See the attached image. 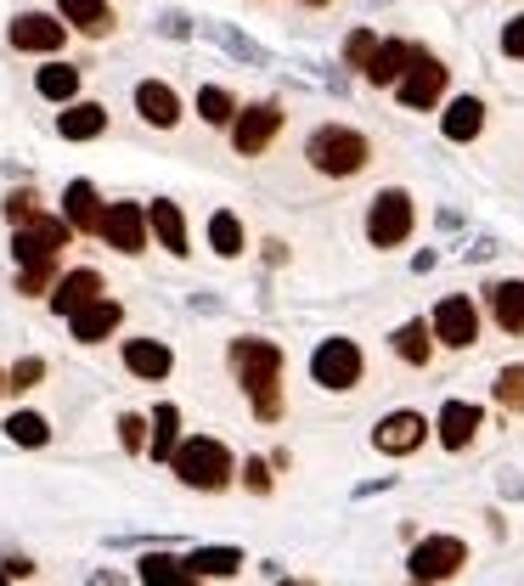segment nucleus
Segmentation results:
<instances>
[{"mask_svg":"<svg viewBox=\"0 0 524 586\" xmlns=\"http://www.w3.org/2000/svg\"><path fill=\"white\" fill-rule=\"evenodd\" d=\"M62 40H69V23H57V17H46V12L12 17V46H17V51H62Z\"/></svg>","mask_w":524,"mask_h":586,"instance_id":"obj_13","label":"nucleus"},{"mask_svg":"<svg viewBox=\"0 0 524 586\" xmlns=\"http://www.w3.org/2000/svg\"><path fill=\"white\" fill-rule=\"evenodd\" d=\"M232 367H237V383H243L254 417L277 423L282 417V350L271 339H237L232 344Z\"/></svg>","mask_w":524,"mask_h":586,"instance_id":"obj_1","label":"nucleus"},{"mask_svg":"<svg viewBox=\"0 0 524 586\" xmlns=\"http://www.w3.org/2000/svg\"><path fill=\"white\" fill-rule=\"evenodd\" d=\"M147 225H153V237L170 248V254H192L186 248V220H181V204H170V198H158L153 209H147Z\"/></svg>","mask_w":524,"mask_h":586,"instance_id":"obj_22","label":"nucleus"},{"mask_svg":"<svg viewBox=\"0 0 524 586\" xmlns=\"http://www.w3.org/2000/svg\"><path fill=\"white\" fill-rule=\"evenodd\" d=\"M119 440H124L130 451H142V445H147V417H136V412H124V417H119Z\"/></svg>","mask_w":524,"mask_h":586,"instance_id":"obj_38","label":"nucleus"},{"mask_svg":"<svg viewBox=\"0 0 524 586\" xmlns=\"http://www.w3.org/2000/svg\"><path fill=\"white\" fill-rule=\"evenodd\" d=\"M373 51H378V35H373V28H355V35L344 40V62H350V69H367Z\"/></svg>","mask_w":524,"mask_h":586,"instance_id":"obj_35","label":"nucleus"},{"mask_svg":"<svg viewBox=\"0 0 524 586\" xmlns=\"http://www.w3.org/2000/svg\"><path fill=\"white\" fill-rule=\"evenodd\" d=\"M124 367L153 383V378H170L175 355H170V344H158V339H130V344H124Z\"/></svg>","mask_w":524,"mask_h":586,"instance_id":"obj_18","label":"nucleus"},{"mask_svg":"<svg viewBox=\"0 0 524 586\" xmlns=\"http://www.w3.org/2000/svg\"><path fill=\"white\" fill-rule=\"evenodd\" d=\"M412 51H417V46H406V40H378V51H373V62H367V80H373V85H395V80L406 74Z\"/></svg>","mask_w":524,"mask_h":586,"instance_id":"obj_24","label":"nucleus"},{"mask_svg":"<svg viewBox=\"0 0 524 586\" xmlns=\"http://www.w3.org/2000/svg\"><path fill=\"white\" fill-rule=\"evenodd\" d=\"M446 85H451V69L440 57H429V51H412V62H406V74L395 80V90H401V102L412 108V113H429L440 96H446Z\"/></svg>","mask_w":524,"mask_h":586,"instance_id":"obj_5","label":"nucleus"},{"mask_svg":"<svg viewBox=\"0 0 524 586\" xmlns=\"http://www.w3.org/2000/svg\"><path fill=\"white\" fill-rule=\"evenodd\" d=\"M209 248H215L220 259H237V254H243V220H237L232 209L209 215Z\"/></svg>","mask_w":524,"mask_h":586,"instance_id":"obj_31","label":"nucleus"},{"mask_svg":"<svg viewBox=\"0 0 524 586\" xmlns=\"http://www.w3.org/2000/svg\"><path fill=\"white\" fill-rule=\"evenodd\" d=\"M502 51H508L513 62H524V12L508 17V28H502Z\"/></svg>","mask_w":524,"mask_h":586,"instance_id":"obj_39","label":"nucleus"},{"mask_svg":"<svg viewBox=\"0 0 524 586\" xmlns=\"http://www.w3.org/2000/svg\"><path fill=\"white\" fill-rule=\"evenodd\" d=\"M69 232H74V225H69V220H51V215L17 225V237H12V254H17V266H23L17 293H40V288L51 282L57 248H69Z\"/></svg>","mask_w":524,"mask_h":586,"instance_id":"obj_2","label":"nucleus"},{"mask_svg":"<svg viewBox=\"0 0 524 586\" xmlns=\"http://www.w3.org/2000/svg\"><path fill=\"white\" fill-rule=\"evenodd\" d=\"M305 158H310V164H316L321 175H333V181H344V175H362V170H367V158H373V147H367V136H362V130L327 124V130H316V136H310Z\"/></svg>","mask_w":524,"mask_h":586,"instance_id":"obj_4","label":"nucleus"},{"mask_svg":"<svg viewBox=\"0 0 524 586\" xmlns=\"http://www.w3.org/2000/svg\"><path fill=\"white\" fill-rule=\"evenodd\" d=\"M186 570L198 575V581H232L237 570H243V552L237 547H198L186 559Z\"/></svg>","mask_w":524,"mask_h":586,"instance_id":"obj_23","label":"nucleus"},{"mask_svg":"<svg viewBox=\"0 0 524 586\" xmlns=\"http://www.w3.org/2000/svg\"><path fill=\"white\" fill-rule=\"evenodd\" d=\"M198 575H192L181 559H170V552H147L142 559V586H192Z\"/></svg>","mask_w":524,"mask_h":586,"instance_id":"obj_28","label":"nucleus"},{"mask_svg":"<svg viewBox=\"0 0 524 586\" xmlns=\"http://www.w3.org/2000/svg\"><path fill=\"white\" fill-rule=\"evenodd\" d=\"M170 468L181 474V485H192V491H226V485H232V474H237L232 451H226L220 440H209V435L181 440L175 457H170Z\"/></svg>","mask_w":524,"mask_h":586,"instance_id":"obj_3","label":"nucleus"},{"mask_svg":"<svg viewBox=\"0 0 524 586\" xmlns=\"http://www.w3.org/2000/svg\"><path fill=\"white\" fill-rule=\"evenodd\" d=\"M102 198H96L90 181H69V192H62V220L74 225V232H102Z\"/></svg>","mask_w":524,"mask_h":586,"instance_id":"obj_16","label":"nucleus"},{"mask_svg":"<svg viewBox=\"0 0 524 586\" xmlns=\"http://www.w3.org/2000/svg\"><path fill=\"white\" fill-rule=\"evenodd\" d=\"M243 485H248L254 497H266V491H271V474H266V463H248V468H243Z\"/></svg>","mask_w":524,"mask_h":586,"instance_id":"obj_40","label":"nucleus"},{"mask_svg":"<svg viewBox=\"0 0 524 586\" xmlns=\"http://www.w3.org/2000/svg\"><path fill=\"white\" fill-rule=\"evenodd\" d=\"M175 445H181V412H175V406H158V412H153V440H147L153 463H170Z\"/></svg>","mask_w":524,"mask_h":586,"instance_id":"obj_26","label":"nucleus"},{"mask_svg":"<svg viewBox=\"0 0 524 586\" xmlns=\"http://www.w3.org/2000/svg\"><path fill=\"white\" fill-rule=\"evenodd\" d=\"M468 564V547L456 541V536H429V541H417V552H412V575L417 581H451L456 570Z\"/></svg>","mask_w":524,"mask_h":586,"instance_id":"obj_9","label":"nucleus"},{"mask_svg":"<svg viewBox=\"0 0 524 586\" xmlns=\"http://www.w3.org/2000/svg\"><path fill=\"white\" fill-rule=\"evenodd\" d=\"M7 435H12L17 445H46V440H51V423H46L40 412H12V417H7Z\"/></svg>","mask_w":524,"mask_h":586,"instance_id":"obj_33","label":"nucleus"},{"mask_svg":"<svg viewBox=\"0 0 524 586\" xmlns=\"http://www.w3.org/2000/svg\"><path fill=\"white\" fill-rule=\"evenodd\" d=\"M35 90L46 96V102H74V96H80V69H69V62H51V69H40Z\"/></svg>","mask_w":524,"mask_h":586,"instance_id":"obj_30","label":"nucleus"},{"mask_svg":"<svg viewBox=\"0 0 524 586\" xmlns=\"http://www.w3.org/2000/svg\"><path fill=\"white\" fill-rule=\"evenodd\" d=\"M474 435H479V406L446 401V406H440V445H446V451H463Z\"/></svg>","mask_w":524,"mask_h":586,"instance_id":"obj_20","label":"nucleus"},{"mask_svg":"<svg viewBox=\"0 0 524 586\" xmlns=\"http://www.w3.org/2000/svg\"><path fill=\"white\" fill-rule=\"evenodd\" d=\"M90 300H102V277H96L90 266L69 271V277L51 288V310H57V316H74V310H85Z\"/></svg>","mask_w":524,"mask_h":586,"instance_id":"obj_15","label":"nucleus"},{"mask_svg":"<svg viewBox=\"0 0 524 586\" xmlns=\"http://www.w3.org/2000/svg\"><path fill=\"white\" fill-rule=\"evenodd\" d=\"M198 119H204V124H232V119H237V102H232V90H220V85H204V90H198Z\"/></svg>","mask_w":524,"mask_h":586,"instance_id":"obj_32","label":"nucleus"},{"mask_svg":"<svg viewBox=\"0 0 524 586\" xmlns=\"http://www.w3.org/2000/svg\"><path fill=\"white\" fill-rule=\"evenodd\" d=\"M57 130H62V142H96L108 130V108L102 102H69L62 119H57Z\"/></svg>","mask_w":524,"mask_h":586,"instance_id":"obj_19","label":"nucleus"},{"mask_svg":"<svg viewBox=\"0 0 524 586\" xmlns=\"http://www.w3.org/2000/svg\"><path fill=\"white\" fill-rule=\"evenodd\" d=\"M0 389H7V378H0Z\"/></svg>","mask_w":524,"mask_h":586,"instance_id":"obj_43","label":"nucleus"},{"mask_svg":"<svg viewBox=\"0 0 524 586\" xmlns=\"http://www.w3.org/2000/svg\"><path fill=\"white\" fill-rule=\"evenodd\" d=\"M429 333H435L429 321H406V328H401L395 339H389V344H395V355H401L406 367H423V362L435 355V339H429Z\"/></svg>","mask_w":524,"mask_h":586,"instance_id":"obj_27","label":"nucleus"},{"mask_svg":"<svg viewBox=\"0 0 524 586\" xmlns=\"http://www.w3.org/2000/svg\"><path fill=\"white\" fill-rule=\"evenodd\" d=\"M46 378V362H40V355H23V362L7 373V389H17V395H23V389H35Z\"/></svg>","mask_w":524,"mask_h":586,"instance_id":"obj_36","label":"nucleus"},{"mask_svg":"<svg viewBox=\"0 0 524 586\" xmlns=\"http://www.w3.org/2000/svg\"><path fill=\"white\" fill-rule=\"evenodd\" d=\"M0 586H12V570L7 564H0Z\"/></svg>","mask_w":524,"mask_h":586,"instance_id":"obj_41","label":"nucleus"},{"mask_svg":"<svg viewBox=\"0 0 524 586\" xmlns=\"http://www.w3.org/2000/svg\"><path fill=\"white\" fill-rule=\"evenodd\" d=\"M305 7H327V0H305Z\"/></svg>","mask_w":524,"mask_h":586,"instance_id":"obj_42","label":"nucleus"},{"mask_svg":"<svg viewBox=\"0 0 524 586\" xmlns=\"http://www.w3.org/2000/svg\"><path fill=\"white\" fill-rule=\"evenodd\" d=\"M362 373H367V362H362V344L355 339H321L310 355V378L321 389H355Z\"/></svg>","mask_w":524,"mask_h":586,"instance_id":"obj_6","label":"nucleus"},{"mask_svg":"<svg viewBox=\"0 0 524 586\" xmlns=\"http://www.w3.org/2000/svg\"><path fill=\"white\" fill-rule=\"evenodd\" d=\"M435 339L446 344V350H468L474 339H479V310H474V300L468 293H451V300H440L435 305Z\"/></svg>","mask_w":524,"mask_h":586,"instance_id":"obj_8","label":"nucleus"},{"mask_svg":"<svg viewBox=\"0 0 524 586\" xmlns=\"http://www.w3.org/2000/svg\"><path fill=\"white\" fill-rule=\"evenodd\" d=\"M277 130H282V108L277 102H254V108H243L232 119V147L243 158H254V152H266L277 142Z\"/></svg>","mask_w":524,"mask_h":586,"instance_id":"obj_10","label":"nucleus"},{"mask_svg":"<svg viewBox=\"0 0 524 586\" xmlns=\"http://www.w3.org/2000/svg\"><path fill=\"white\" fill-rule=\"evenodd\" d=\"M119 321H124L119 300H108V293H102V300H90L85 310H74V316H69V328H74V339H80V344H102V339L119 328Z\"/></svg>","mask_w":524,"mask_h":586,"instance_id":"obj_14","label":"nucleus"},{"mask_svg":"<svg viewBox=\"0 0 524 586\" xmlns=\"http://www.w3.org/2000/svg\"><path fill=\"white\" fill-rule=\"evenodd\" d=\"M440 130H446V142H474L485 130V102L479 96H456V102L440 113Z\"/></svg>","mask_w":524,"mask_h":586,"instance_id":"obj_21","label":"nucleus"},{"mask_svg":"<svg viewBox=\"0 0 524 586\" xmlns=\"http://www.w3.org/2000/svg\"><path fill=\"white\" fill-rule=\"evenodd\" d=\"M147 209L142 204H113L108 215H102V237H108V248H119V254H142L147 248Z\"/></svg>","mask_w":524,"mask_h":586,"instance_id":"obj_11","label":"nucleus"},{"mask_svg":"<svg viewBox=\"0 0 524 586\" xmlns=\"http://www.w3.org/2000/svg\"><path fill=\"white\" fill-rule=\"evenodd\" d=\"M46 209H40V198H35V192H12V198H7V220L12 225H28V220H40Z\"/></svg>","mask_w":524,"mask_h":586,"instance_id":"obj_37","label":"nucleus"},{"mask_svg":"<svg viewBox=\"0 0 524 586\" xmlns=\"http://www.w3.org/2000/svg\"><path fill=\"white\" fill-rule=\"evenodd\" d=\"M423 440H429V423H423L417 412H389L378 423V435H373V445L389 451V457H406V451H417Z\"/></svg>","mask_w":524,"mask_h":586,"instance_id":"obj_12","label":"nucleus"},{"mask_svg":"<svg viewBox=\"0 0 524 586\" xmlns=\"http://www.w3.org/2000/svg\"><path fill=\"white\" fill-rule=\"evenodd\" d=\"M412 237V198L395 186V192H378L373 198V215H367V243L373 248H401Z\"/></svg>","mask_w":524,"mask_h":586,"instance_id":"obj_7","label":"nucleus"},{"mask_svg":"<svg viewBox=\"0 0 524 586\" xmlns=\"http://www.w3.org/2000/svg\"><path fill=\"white\" fill-rule=\"evenodd\" d=\"M62 17H69L74 28H85V35H108L113 17H108V0H57Z\"/></svg>","mask_w":524,"mask_h":586,"instance_id":"obj_29","label":"nucleus"},{"mask_svg":"<svg viewBox=\"0 0 524 586\" xmlns=\"http://www.w3.org/2000/svg\"><path fill=\"white\" fill-rule=\"evenodd\" d=\"M136 113H142L147 124H158V130H170V124L181 119V96L163 85V80H142V85H136Z\"/></svg>","mask_w":524,"mask_h":586,"instance_id":"obj_17","label":"nucleus"},{"mask_svg":"<svg viewBox=\"0 0 524 586\" xmlns=\"http://www.w3.org/2000/svg\"><path fill=\"white\" fill-rule=\"evenodd\" d=\"M497 401H502L508 412H524V367H502V378H497Z\"/></svg>","mask_w":524,"mask_h":586,"instance_id":"obj_34","label":"nucleus"},{"mask_svg":"<svg viewBox=\"0 0 524 586\" xmlns=\"http://www.w3.org/2000/svg\"><path fill=\"white\" fill-rule=\"evenodd\" d=\"M490 310H497L502 333H524V282H497L490 288Z\"/></svg>","mask_w":524,"mask_h":586,"instance_id":"obj_25","label":"nucleus"}]
</instances>
